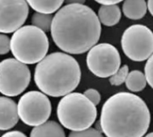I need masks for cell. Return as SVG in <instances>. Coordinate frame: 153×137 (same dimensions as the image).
<instances>
[{"mask_svg":"<svg viewBox=\"0 0 153 137\" xmlns=\"http://www.w3.org/2000/svg\"><path fill=\"white\" fill-rule=\"evenodd\" d=\"M56 115L60 124L71 131H82L91 127L96 121V106L84 94L70 92L61 99Z\"/></svg>","mask_w":153,"mask_h":137,"instance_id":"277c9868","label":"cell"},{"mask_svg":"<svg viewBox=\"0 0 153 137\" xmlns=\"http://www.w3.org/2000/svg\"><path fill=\"white\" fill-rule=\"evenodd\" d=\"M1 137H27L23 133L20 131H11L7 132L4 135H3Z\"/></svg>","mask_w":153,"mask_h":137,"instance_id":"603a6c76","label":"cell"},{"mask_svg":"<svg viewBox=\"0 0 153 137\" xmlns=\"http://www.w3.org/2000/svg\"><path fill=\"white\" fill-rule=\"evenodd\" d=\"M144 74L149 85L153 89V54L147 59L145 67H144Z\"/></svg>","mask_w":153,"mask_h":137,"instance_id":"ffe728a7","label":"cell"},{"mask_svg":"<svg viewBox=\"0 0 153 137\" xmlns=\"http://www.w3.org/2000/svg\"><path fill=\"white\" fill-rule=\"evenodd\" d=\"M145 137H153V132L152 133H150V134H148L147 136Z\"/></svg>","mask_w":153,"mask_h":137,"instance_id":"4316f807","label":"cell"},{"mask_svg":"<svg viewBox=\"0 0 153 137\" xmlns=\"http://www.w3.org/2000/svg\"><path fill=\"white\" fill-rule=\"evenodd\" d=\"M86 63L89 70L94 75L107 78L119 69L121 57L115 46L109 43H100L88 51Z\"/></svg>","mask_w":153,"mask_h":137,"instance_id":"9c48e42d","label":"cell"},{"mask_svg":"<svg viewBox=\"0 0 153 137\" xmlns=\"http://www.w3.org/2000/svg\"><path fill=\"white\" fill-rule=\"evenodd\" d=\"M83 94H84V96L87 97V98H88L95 106L99 105L100 102V101H101L100 93L97 90H95V89H92V88L88 89V90H86V91L83 92Z\"/></svg>","mask_w":153,"mask_h":137,"instance_id":"44dd1931","label":"cell"},{"mask_svg":"<svg viewBox=\"0 0 153 137\" xmlns=\"http://www.w3.org/2000/svg\"><path fill=\"white\" fill-rule=\"evenodd\" d=\"M121 10L117 4H101L98 12V17L100 23L105 26H115L121 19Z\"/></svg>","mask_w":153,"mask_h":137,"instance_id":"7c38bea8","label":"cell"},{"mask_svg":"<svg viewBox=\"0 0 153 137\" xmlns=\"http://www.w3.org/2000/svg\"><path fill=\"white\" fill-rule=\"evenodd\" d=\"M10 46L14 58L23 64L33 65L47 56L49 41L45 31L34 25H25L13 32Z\"/></svg>","mask_w":153,"mask_h":137,"instance_id":"5b68a950","label":"cell"},{"mask_svg":"<svg viewBox=\"0 0 153 137\" xmlns=\"http://www.w3.org/2000/svg\"><path fill=\"white\" fill-rule=\"evenodd\" d=\"M19 121L17 104L7 97H0V130L13 128Z\"/></svg>","mask_w":153,"mask_h":137,"instance_id":"8fae6325","label":"cell"},{"mask_svg":"<svg viewBox=\"0 0 153 137\" xmlns=\"http://www.w3.org/2000/svg\"><path fill=\"white\" fill-rule=\"evenodd\" d=\"M121 46L125 55L131 60H147L153 54V32L145 25L134 24L124 31Z\"/></svg>","mask_w":153,"mask_h":137,"instance_id":"52a82bcc","label":"cell"},{"mask_svg":"<svg viewBox=\"0 0 153 137\" xmlns=\"http://www.w3.org/2000/svg\"><path fill=\"white\" fill-rule=\"evenodd\" d=\"M97 3L100 4H118L124 0H94Z\"/></svg>","mask_w":153,"mask_h":137,"instance_id":"cb8c5ba5","label":"cell"},{"mask_svg":"<svg viewBox=\"0 0 153 137\" xmlns=\"http://www.w3.org/2000/svg\"><path fill=\"white\" fill-rule=\"evenodd\" d=\"M10 50V38L4 33H0V55H5Z\"/></svg>","mask_w":153,"mask_h":137,"instance_id":"7402d4cb","label":"cell"},{"mask_svg":"<svg viewBox=\"0 0 153 137\" xmlns=\"http://www.w3.org/2000/svg\"><path fill=\"white\" fill-rule=\"evenodd\" d=\"M68 137H104L102 136L101 132L99 130L89 127L85 130L82 131H73L72 133L69 134Z\"/></svg>","mask_w":153,"mask_h":137,"instance_id":"d6986e66","label":"cell"},{"mask_svg":"<svg viewBox=\"0 0 153 137\" xmlns=\"http://www.w3.org/2000/svg\"><path fill=\"white\" fill-rule=\"evenodd\" d=\"M30 71L26 64L16 58L0 62V92L7 97L22 94L30 83Z\"/></svg>","mask_w":153,"mask_h":137,"instance_id":"8992f818","label":"cell"},{"mask_svg":"<svg viewBox=\"0 0 153 137\" xmlns=\"http://www.w3.org/2000/svg\"><path fill=\"white\" fill-rule=\"evenodd\" d=\"M52 20H53L52 13L35 12L31 17V24L39 28L43 31L47 32L50 31Z\"/></svg>","mask_w":153,"mask_h":137,"instance_id":"e0dca14e","label":"cell"},{"mask_svg":"<svg viewBox=\"0 0 153 137\" xmlns=\"http://www.w3.org/2000/svg\"><path fill=\"white\" fill-rule=\"evenodd\" d=\"M30 137H65V134L58 123L50 120L34 127Z\"/></svg>","mask_w":153,"mask_h":137,"instance_id":"4fadbf2b","label":"cell"},{"mask_svg":"<svg viewBox=\"0 0 153 137\" xmlns=\"http://www.w3.org/2000/svg\"><path fill=\"white\" fill-rule=\"evenodd\" d=\"M67 4H84L86 0H65Z\"/></svg>","mask_w":153,"mask_h":137,"instance_id":"d4e9b609","label":"cell"},{"mask_svg":"<svg viewBox=\"0 0 153 137\" xmlns=\"http://www.w3.org/2000/svg\"><path fill=\"white\" fill-rule=\"evenodd\" d=\"M125 83L127 89L133 92H142L143 89H145L147 85L145 74L139 70H134L132 72H129Z\"/></svg>","mask_w":153,"mask_h":137,"instance_id":"2e32d148","label":"cell"},{"mask_svg":"<svg viewBox=\"0 0 153 137\" xmlns=\"http://www.w3.org/2000/svg\"><path fill=\"white\" fill-rule=\"evenodd\" d=\"M29 15L26 0H0V33H12L22 27Z\"/></svg>","mask_w":153,"mask_h":137,"instance_id":"30bf717a","label":"cell"},{"mask_svg":"<svg viewBox=\"0 0 153 137\" xmlns=\"http://www.w3.org/2000/svg\"><path fill=\"white\" fill-rule=\"evenodd\" d=\"M51 37L65 53L83 54L99 41L101 23L96 13L84 4H67L53 16Z\"/></svg>","mask_w":153,"mask_h":137,"instance_id":"6da1fadb","label":"cell"},{"mask_svg":"<svg viewBox=\"0 0 153 137\" xmlns=\"http://www.w3.org/2000/svg\"><path fill=\"white\" fill-rule=\"evenodd\" d=\"M147 7H148V10L150 11L151 14L153 16V0H148Z\"/></svg>","mask_w":153,"mask_h":137,"instance_id":"484cf974","label":"cell"},{"mask_svg":"<svg viewBox=\"0 0 153 137\" xmlns=\"http://www.w3.org/2000/svg\"><path fill=\"white\" fill-rule=\"evenodd\" d=\"M28 4L35 12L53 13L56 12L65 0H26Z\"/></svg>","mask_w":153,"mask_h":137,"instance_id":"9a60e30c","label":"cell"},{"mask_svg":"<svg viewBox=\"0 0 153 137\" xmlns=\"http://www.w3.org/2000/svg\"><path fill=\"white\" fill-rule=\"evenodd\" d=\"M17 109L19 118L25 125L36 127L48 121L51 115L52 106L45 93L30 91L20 98Z\"/></svg>","mask_w":153,"mask_h":137,"instance_id":"ba28073f","label":"cell"},{"mask_svg":"<svg viewBox=\"0 0 153 137\" xmlns=\"http://www.w3.org/2000/svg\"><path fill=\"white\" fill-rule=\"evenodd\" d=\"M128 74H129V67L127 65L119 67V69L113 75L110 76L109 78L110 84L113 86H119L123 84L126 82Z\"/></svg>","mask_w":153,"mask_h":137,"instance_id":"ac0fdd59","label":"cell"},{"mask_svg":"<svg viewBox=\"0 0 153 137\" xmlns=\"http://www.w3.org/2000/svg\"><path fill=\"white\" fill-rule=\"evenodd\" d=\"M81 67L77 60L65 52L47 55L36 66L34 82L48 96L63 97L73 92L81 82Z\"/></svg>","mask_w":153,"mask_h":137,"instance_id":"3957f363","label":"cell"},{"mask_svg":"<svg viewBox=\"0 0 153 137\" xmlns=\"http://www.w3.org/2000/svg\"><path fill=\"white\" fill-rule=\"evenodd\" d=\"M147 8L145 0H125L122 10L128 19L140 20L146 14Z\"/></svg>","mask_w":153,"mask_h":137,"instance_id":"5bb4252c","label":"cell"},{"mask_svg":"<svg viewBox=\"0 0 153 137\" xmlns=\"http://www.w3.org/2000/svg\"><path fill=\"white\" fill-rule=\"evenodd\" d=\"M150 124L147 104L134 93H116L102 106L100 126L107 137H143Z\"/></svg>","mask_w":153,"mask_h":137,"instance_id":"7a4b0ae2","label":"cell"}]
</instances>
